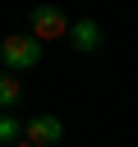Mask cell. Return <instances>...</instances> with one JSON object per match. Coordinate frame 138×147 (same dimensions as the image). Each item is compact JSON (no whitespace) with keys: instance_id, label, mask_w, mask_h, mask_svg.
Instances as JSON below:
<instances>
[{"instance_id":"52a82bcc","label":"cell","mask_w":138,"mask_h":147,"mask_svg":"<svg viewBox=\"0 0 138 147\" xmlns=\"http://www.w3.org/2000/svg\"><path fill=\"white\" fill-rule=\"evenodd\" d=\"M18 147H32V142H28V138H23V142H18Z\"/></svg>"},{"instance_id":"277c9868","label":"cell","mask_w":138,"mask_h":147,"mask_svg":"<svg viewBox=\"0 0 138 147\" xmlns=\"http://www.w3.org/2000/svg\"><path fill=\"white\" fill-rule=\"evenodd\" d=\"M101 37H106V32H101V23H97V18H78V23H74V32H69V41H74L78 51H97V46H101Z\"/></svg>"},{"instance_id":"6da1fadb","label":"cell","mask_w":138,"mask_h":147,"mask_svg":"<svg viewBox=\"0 0 138 147\" xmlns=\"http://www.w3.org/2000/svg\"><path fill=\"white\" fill-rule=\"evenodd\" d=\"M0 55H5V64H9V69H32V64L41 60V41H37L32 32H28V37H23V32H14V37H5V41H0Z\"/></svg>"},{"instance_id":"8992f818","label":"cell","mask_w":138,"mask_h":147,"mask_svg":"<svg viewBox=\"0 0 138 147\" xmlns=\"http://www.w3.org/2000/svg\"><path fill=\"white\" fill-rule=\"evenodd\" d=\"M23 129H28V124H18L14 115H5V119H0V142H9V147H18V142H23Z\"/></svg>"},{"instance_id":"5b68a950","label":"cell","mask_w":138,"mask_h":147,"mask_svg":"<svg viewBox=\"0 0 138 147\" xmlns=\"http://www.w3.org/2000/svg\"><path fill=\"white\" fill-rule=\"evenodd\" d=\"M18 96H23L18 78H14V74H5V78H0V106H5V110H14V106H18Z\"/></svg>"},{"instance_id":"3957f363","label":"cell","mask_w":138,"mask_h":147,"mask_svg":"<svg viewBox=\"0 0 138 147\" xmlns=\"http://www.w3.org/2000/svg\"><path fill=\"white\" fill-rule=\"evenodd\" d=\"M23 138H28L32 147H55V142L64 138V124H60L55 115H32L28 129H23Z\"/></svg>"},{"instance_id":"7a4b0ae2","label":"cell","mask_w":138,"mask_h":147,"mask_svg":"<svg viewBox=\"0 0 138 147\" xmlns=\"http://www.w3.org/2000/svg\"><path fill=\"white\" fill-rule=\"evenodd\" d=\"M74 32V23L55 9V5H37L32 9V37L37 41H60V37H69Z\"/></svg>"}]
</instances>
